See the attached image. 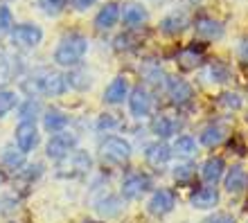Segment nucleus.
<instances>
[{
  "label": "nucleus",
  "instance_id": "21",
  "mask_svg": "<svg viewBox=\"0 0 248 223\" xmlns=\"http://www.w3.org/2000/svg\"><path fill=\"white\" fill-rule=\"evenodd\" d=\"M171 147L170 142H165V140H154V142H149V145L144 147V160H147V164L149 167H154V169H160V167H165V164L171 160Z\"/></svg>",
  "mask_w": 248,
  "mask_h": 223
},
{
  "label": "nucleus",
  "instance_id": "13",
  "mask_svg": "<svg viewBox=\"0 0 248 223\" xmlns=\"http://www.w3.org/2000/svg\"><path fill=\"white\" fill-rule=\"evenodd\" d=\"M181 126L183 122L176 118V115H170V113H158V115H151L149 118V131L156 135V140H174L181 133Z\"/></svg>",
  "mask_w": 248,
  "mask_h": 223
},
{
  "label": "nucleus",
  "instance_id": "40",
  "mask_svg": "<svg viewBox=\"0 0 248 223\" xmlns=\"http://www.w3.org/2000/svg\"><path fill=\"white\" fill-rule=\"evenodd\" d=\"M18 210V198H16V194H5L2 196V201H0V212L5 214V217H9V214H14V212Z\"/></svg>",
  "mask_w": 248,
  "mask_h": 223
},
{
  "label": "nucleus",
  "instance_id": "8",
  "mask_svg": "<svg viewBox=\"0 0 248 223\" xmlns=\"http://www.w3.org/2000/svg\"><path fill=\"white\" fill-rule=\"evenodd\" d=\"M124 208H126V205H124V198L118 192L102 190L97 196L93 198V210H95V214H97L99 219H106V221L122 217Z\"/></svg>",
  "mask_w": 248,
  "mask_h": 223
},
{
  "label": "nucleus",
  "instance_id": "43",
  "mask_svg": "<svg viewBox=\"0 0 248 223\" xmlns=\"http://www.w3.org/2000/svg\"><path fill=\"white\" fill-rule=\"evenodd\" d=\"M239 54H242V59H244V61H248V39L239 43Z\"/></svg>",
  "mask_w": 248,
  "mask_h": 223
},
{
  "label": "nucleus",
  "instance_id": "41",
  "mask_svg": "<svg viewBox=\"0 0 248 223\" xmlns=\"http://www.w3.org/2000/svg\"><path fill=\"white\" fill-rule=\"evenodd\" d=\"M203 223H235V217L228 212H215L208 219H203Z\"/></svg>",
  "mask_w": 248,
  "mask_h": 223
},
{
  "label": "nucleus",
  "instance_id": "37",
  "mask_svg": "<svg viewBox=\"0 0 248 223\" xmlns=\"http://www.w3.org/2000/svg\"><path fill=\"white\" fill-rule=\"evenodd\" d=\"M118 126H122V119H120L115 113H102V115H97L95 131L97 133H113Z\"/></svg>",
  "mask_w": 248,
  "mask_h": 223
},
{
  "label": "nucleus",
  "instance_id": "4",
  "mask_svg": "<svg viewBox=\"0 0 248 223\" xmlns=\"http://www.w3.org/2000/svg\"><path fill=\"white\" fill-rule=\"evenodd\" d=\"M154 187V178L142 169H131L122 176L120 183V194L124 201H140L142 196H147Z\"/></svg>",
  "mask_w": 248,
  "mask_h": 223
},
{
  "label": "nucleus",
  "instance_id": "34",
  "mask_svg": "<svg viewBox=\"0 0 248 223\" xmlns=\"http://www.w3.org/2000/svg\"><path fill=\"white\" fill-rule=\"evenodd\" d=\"M20 104V95L12 88H0V119L7 118L12 111H16Z\"/></svg>",
  "mask_w": 248,
  "mask_h": 223
},
{
  "label": "nucleus",
  "instance_id": "42",
  "mask_svg": "<svg viewBox=\"0 0 248 223\" xmlns=\"http://www.w3.org/2000/svg\"><path fill=\"white\" fill-rule=\"evenodd\" d=\"M99 0H70V5L75 12H88L93 5H97Z\"/></svg>",
  "mask_w": 248,
  "mask_h": 223
},
{
  "label": "nucleus",
  "instance_id": "2",
  "mask_svg": "<svg viewBox=\"0 0 248 223\" xmlns=\"http://www.w3.org/2000/svg\"><path fill=\"white\" fill-rule=\"evenodd\" d=\"M88 50H91V41H88L86 34L65 32L57 41V45H54L52 61H54V66L61 68V70H70V68H77L84 63Z\"/></svg>",
  "mask_w": 248,
  "mask_h": 223
},
{
  "label": "nucleus",
  "instance_id": "17",
  "mask_svg": "<svg viewBox=\"0 0 248 223\" xmlns=\"http://www.w3.org/2000/svg\"><path fill=\"white\" fill-rule=\"evenodd\" d=\"M230 135V126L221 119H212L210 124H205L199 131V145L208 147V149H215L223 142V140Z\"/></svg>",
  "mask_w": 248,
  "mask_h": 223
},
{
  "label": "nucleus",
  "instance_id": "9",
  "mask_svg": "<svg viewBox=\"0 0 248 223\" xmlns=\"http://www.w3.org/2000/svg\"><path fill=\"white\" fill-rule=\"evenodd\" d=\"M126 104H129V115L133 119H149L154 113V95L147 86L140 84L136 88H131Z\"/></svg>",
  "mask_w": 248,
  "mask_h": 223
},
{
  "label": "nucleus",
  "instance_id": "25",
  "mask_svg": "<svg viewBox=\"0 0 248 223\" xmlns=\"http://www.w3.org/2000/svg\"><path fill=\"white\" fill-rule=\"evenodd\" d=\"M0 164H2V169H9L14 174H18L27 164V153H23L14 142H9V145H5L0 149Z\"/></svg>",
  "mask_w": 248,
  "mask_h": 223
},
{
  "label": "nucleus",
  "instance_id": "46",
  "mask_svg": "<svg viewBox=\"0 0 248 223\" xmlns=\"http://www.w3.org/2000/svg\"><path fill=\"white\" fill-rule=\"evenodd\" d=\"M81 223H95V221H81Z\"/></svg>",
  "mask_w": 248,
  "mask_h": 223
},
{
  "label": "nucleus",
  "instance_id": "38",
  "mask_svg": "<svg viewBox=\"0 0 248 223\" xmlns=\"http://www.w3.org/2000/svg\"><path fill=\"white\" fill-rule=\"evenodd\" d=\"M14 27H16V23H14L12 7L0 5V36H9Z\"/></svg>",
  "mask_w": 248,
  "mask_h": 223
},
{
  "label": "nucleus",
  "instance_id": "20",
  "mask_svg": "<svg viewBox=\"0 0 248 223\" xmlns=\"http://www.w3.org/2000/svg\"><path fill=\"white\" fill-rule=\"evenodd\" d=\"M122 25L126 30H138V27H142L147 20H149V9L142 5V2H136V0H131V2H124L122 5Z\"/></svg>",
  "mask_w": 248,
  "mask_h": 223
},
{
  "label": "nucleus",
  "instance_id": "44",
  "mask_svg": "<svg viewBox=\"0 0 248 223\" xmlns=\"http://www.w3.org/2000/svg\"><path fill=\"white\" fill-rule=\"evenodd\" d=\"M5 180H7V174H5V169H2V164H0V187L5 185Z\"/></svg>",
  "mask_w": 248,
  "mask_h": 223
},
{
  "label": "nucleus",
  "instance_id": "32",
  "mask_svg": "<svg viewBox=\"0 0 248 223\" xmlns=\"http://www.w3.org/2000/svg\"><path fill=\"white\" fill-rule=\"evenodd\" d=\"M18 122H36V118L43 115V106H41L39 97H25L20 99L18 108H16Z\"/></svg>",
  "mask_w": 248,
  "mask_h": 223
},
{
  "label": "nucleus",
  "instance_id": "19",
  "mask_svg": "<svg viewBox=\"0 0 248 223\" xmlns=\"http://www.w3.org/2000/svg\"><path fill=\"white\" fill-rule=\"evenodd\" d=\"M120 16H122V5L108 0V2H104V5L97 9L93 25H95V30H99V32H108V30H113V27L120 23Z\"/></svg>",
  "mask_w": 248,
  "mask_h": 223
},
{
  "label": "nucleus",
  "instance_id": "14",
  "mask_svg": "<svg viewBox=\"0 0 248 223\" xmlns=\"http://www.w3.org/2000/svg\"><path fill=\"white\" fill-rule=\"evenodd\" d=\"M14 145L18 147L23 153H32L41 145V131L36 122H18L14 129Z\"/></svg>",
  "mask_w": 248,
  "mask_h": 223
},
{
  "label": "nucleus",
  "instance_id": "5",
  "mask_svg": "<svg viewBox=\"0 0 248 223\" xmlns=\"http://www.w3.org/2000/svg\"><path fill=\"white\" fill-rule=\"evenodd\" d=\"M59 174L61 178H81L86 174H91L93 171V156L88 153L86 149L77 147V149L68 153L63 160H59Z\"/></svg>",
  "mask_w": 248,
  "mask_h": 223
},
{
  "label": "nucleus",
  "instance_id": "47",
  "mask_svg": "<svg viewBox=\"0 0 248 223\" xmlns=\"http://www.w3.org/2000/svg\"><path fill=\"white\" fill-rule=\"evenodd\" d=\"M181 223H187V221H181Z\"/></svg>",
  "mask_w": 248,
  "mask_h": 223
},
{
  "label": "nucleus",
  "instance_id": "11",
  "mask_svg": "<svg viewBox=\"0 0 248 223\" xmlns=\"http://www.w3.org/2000/svg\"><path fill=\"white\" fill-rule=\"evenodd\" d=\"M165 92L176 108H189L194 104V86L183 77H171L170 74L167 84H165Z\"/></svg>",
  "mask_w": 248,
  "mask_h": 223
},
{
  "label": "nucleus",
  "instance_id": "22",
  "mask_svg": "<svg viewBox=\"0 0 248 223\" xmlns=\"http://www.w3.org/2000/svg\"><path fill=\"white\" fill-rule=\"evenodd\" d=\"M223 187L228 194H244L248 190V169L244 164H232L226 169V176H223Z\"/></svg>",
  "mask_w": 248,
  "mask_h": 223
},
{
  "label": "nucleus",
  "instance_id": "39",
  "mask_svg": "<svg viewBox=\"0 0 248 223\" xmlns=\"http://www.w3.org/2000/svg\"><path fill=\"white\" fill-rule=\"evenodd\" d=\"M41 174H43V164H41V163H34V164L27 163L25 167H23V169L18 171V176H20V178H25L27 183H34L36 178H41Z\"/></svg>",
  "mask_w": 248,
  "mask_h": 223
},
{
  "label": "nucleus",
  "instance_id": "28",
  "mask_svg": "<svg viewBox=\"0 0 248 223\" xmlns=\"http://www.w3.org/2000/svg\"><path fill=\"white\" fill-rule=\"evenodd\" d=\"M226 160L221 156H210L205 163L201 164V178L205 180V185H217L219 180H223L226 176Z\"/></svg>",
  "mask_w": 248,
  "mask_h": 223
},
{
  "label": "nucleus",
  "instance_id": "29",
  "mask_svg": "<svg viewBox=\"0 0 248 223\" xmlns=\"http://www.w3.org/2000/svg\"><path fill=\"white\" fill-rule=\"evenodd\" d=\"M171 153L176 158H183V160H189L199 153V140L189 133H178L176 138L171 140Z\"/></svg>",
  "mask_w": 248,
  "mask_h": 223
},
{
  "label": "nucleus",
  "instance_id": "7",
  "mask_svg": "<svg viewBox=\"0 0 248 223\" xmlns=\"http://www.w3.org/2000/svg\"><path fill=\"white\" fill-rule=\"evenodd\" d=\"M43 27L36 23H18L9 34V43L16 50H34L43 43Z\"/></svg>",
  "mask_w": 248,
  "mask_h": 223
},
{
  "label": "nucleus",
  "instance_id": "6",
  "mask_svg": "<svg viewBox=\"0 0 248 223\" xmlns=\"http://www.w3.org/2000/svg\"><path fill=\"white\" fill-rule=\"evenodd\" d=\"M79 147V135L72 129H65V131H59V133H52L46 142V158L52 160V163H59L63 160L68 153Z\"/></svg>",
  "mask_w": 248,
  "mask_h": 223
},
{
  "label": "nucleus",
  "instance_id": "36",
  "mask_svg": "<svg viewBox=\"0 0 248 223\" xmlns=\"http://www.w3.org/2000/svg\"><path fill=\"white\" fill-rule=\"evenodd\" d=\"M36 5H39V9L46 14V16L57 18V16H61V14L68 9L70 0H36Z\"/></svg>",
  "mask_w": 248,
  "mask_h": 223
},
{
  "label": "nucleus",
  "instance_id": "24",
  "mask_svg": "<svg viewBox=\"0 0 248 223\" xmlns=\"http://www.w3.org/2000/svg\"><path fill=\"white\" fill-rule=\"evenodd\" d=\"M65 79H68V88L75 92H88L95 84V74L84 66H77V68H70L65 73Z\"/></svg>",
  "mask_w": 248,
  "mask_h": 223
},
{
  "label": "nucleus",
  "instance_id": "16",
  "mask_svg": "<svg viewBox=\"0 0 248 223\" xmlns=\"http://www.w3.org/2000/svg\"><path fill=\"white\" fill-rule=\"evenodd\" d=\"M129 92H131L129 79L124 77V74H118V77H113L111 81L106 84L104 95H102V102H104L106 106H120L129 99Z\"/></svg>",
  "mask_w": 248,
  "mask_h": 223
},
{
  "label": "nucleus",
  "instance_id": "18",
  "mask_svg": "<svg viewBox=\"0 0 248 223\" xmlns=\"http://www.w3.org/2000/svg\"><path fill=\"white\" fill-rule=\"evenodd\" d=\"M219 190L215 185H205V187H199L189 194V208L192 210H201V212H208V210H215L219 205Z\"/></svg>",
  "mask_w": 248,
  "mask_h": 223
},
{
  "label": "nucleus",
  "instance_id": "15",
  "mask_svg": "<svg viewBox=\"0 0 248 223\" xmlns=\"http://www.w3.org/2000/svg\"><path fill=\"white\" fill-rule=\"evenodd\" d=\"M192 27H194V34L196 39L201 41H210V43H215V41H221L226 36V27H223L221 20L212 18V16H196L192 20Z\"/></svg>",
  "mask_w": 248,
  "mask_h": 223
},
{
  "label": "nucleus",
  "instance_id": "3",
  "mask_svg": "<svg viewBox=\"0 0 248 223\" xmlns=\"http://www.w3.org/2000/svg\"><path fill=\"white\" fill-rule=\"evenodd\" d=\"M99 156L113 167H124L133 156V145L122 135H104L99 142Z\"/></svg>",
  "mask_w": 248,
  "mask_h": 223
},
{
  "label": "nucleus",
  "instance_id": "12",
  "mask_svg": "<svg viewBox=\"0 0 248 223\" xmlns=\"http://www.w3.org/2000/svg\"><path fill=\"white\" fill-rule=\"evenodd\" d=\"M176 203H178L176 192L167 190V187H158V190L151 192L149 201H147V212H149L151 217L163 219L176 210Z\"/></svg>",
  "mask_w": 248,
  "mask_h": 223
},
{
  "label": "nucleus",
  "instance_id": "35",
  "mask_svg": "<svg viewBox=\"0 0 248 223\" xmlns=\"http://www.w3.org/2000/svg\"><path fill=\"white\" fill-rule=\"evenodd\" d=\"M217 106H219V108H223V111H228V113L239 111V108L244 106V97L239 95V92L226 90V92H221V95L217 97Z\"/></svg>",
  "mask_w": 248,
  "mask_h": 223
},
{
  "label": "nucleus",
  "instance_id": "31",
  "mask_svg": "<svg viewBox=\"0 0 248 223\" xmlns=\"http://www.w3.org/2000/svg\"><path fill=\"white\" fill-rule=\"evenodd\" d=\"M18 61V57L14 59V57L2 52V57H0V88H7V84H12L14 79L23 77V68Z\"/></svg>",
  "mask_w": 248,
  "mask_h": 223
},
{
  "label": "nucleus",
  "instance_id": "27",
  "mask_svg": "<svg viewBox=\"0 0 248 223\" xmlns=\"http://www.w3.org/2000/svg\"><path fill=\"white\" fill-rule=\"evenodd\" d=\"M203 79H205L208 84H215V86L228 84L230 79H232V70H230V66L223 63L221 59L208 61L205 68H203Z\"/></svg>",
  "mask_w": 248,
  "mask_h": 223
},
{
  "label": "nucleus",
  "instance_id": "33",
  "mask_svg": "<svg viewBox=\"0 0 248 223\" xmlns=\"http://www.w3.org/2000/svg\"><path fill=\"white\" fill-rule=\"evenodd\" d=\"M171 176L176 180L178 185H187L192 183V178L196 176V164L192 160H178L174 164V169H171Z\"/></svg>",
  "mask_w": 248,
  "mask_h": 223
},
{
  "label": "nucleus",
  "instance_id": "45",
  "mask_svg": "<svg viewBox=\"0 0 248 223\" xmlns=\"http://www.w3.org/2000/svg\"><path fill=\"white\" fill-rule=\"evenodd\" d=\"M154 2H165V0H154Z\"/></svg>",
  "mask_w": 248,
  "mask_h": 223
},
{
  "label": "nucleus",
  "instance_id": "30",
  "mask_svg": "<svg viewBox=\"0 0 248 223\" xmlns=\"http://www.w3.org/2000/svg\"><path fill=\"white\" fill-rule=\"evenodd\" d=\"M176 63L181 70H196V68H201L205 63V54H203L201 47L187 45L176 52Z\"/></svg>",
  "mask_w": 248,
  "mask_h": 223
},
{
  "label": "nucleus",
  "instance_id": "1",
  "mask_svg": "<svg viewBox=\"0 0 248 223\" xmlns=\"http://www.w3.org/2000/svg\"><path fill=\"white\" fill-rule=\"evenodd\" d=\"M20 90L25 92V97H61L70 88L61 70L41 66L20 77Z\"/></svg>",
  "mask_w": 248,
  "mask_h": 223
},
{
  "label": "nucleus",
  "instance_id": "23",
  "mask_svg": "<svg viewBox=\"0 0 248 223\" xmlns=\"http://www.w3.org/2000/svg\"><path fill=\"white\" fill-rule=\"evenodd\" d=\"M41 119H43V129H46V133H50V135L70 129V115H68L65 111H61V108H57V106L46 108L43 115H41Z\"/></svg>",
  "mask_w": 248,
  "mask_h": 223
},
{
  "label": "nucleus",
  "instance_id": "26",
  "mask_svg": "<svg viewBox=\"0 0 248 223\" xmlns=\"http://www.w3.org/2000/svg\"><path fill=\"white\" fill-rule=\"evenodd\" d=\"M140 77H142V84L147 88H165L170 74L165 73V68L156 61H147L142 68H140Z\"/></svg>",
  "mask_w": 248,
  "mask_h": 223
},
{
  "label": "nucleus",
  "instance_id": "10",
  "mask_svg": "<svg viewBox=\"0 0 248 223\" xmlns=\"http://www.w3.org/2000/svg\"><path fill=\"white\" fill-rule=\"evenodd\" d=\"M189 25H192V14H189V9L187 7H176V9L167 12L163 18H160L158 30H160V34L174 39V36H181Z\"/></svg>",
  "mask_w": 248,
  "mask_h": 223
}]
</instances>
